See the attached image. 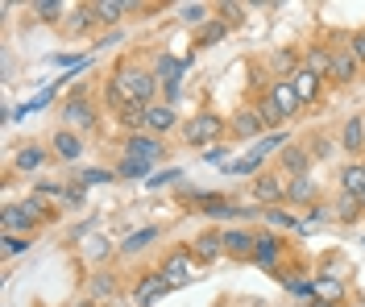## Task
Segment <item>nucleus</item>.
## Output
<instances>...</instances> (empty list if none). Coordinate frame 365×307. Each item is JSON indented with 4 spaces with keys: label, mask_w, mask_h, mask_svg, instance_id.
I'll return each mask as SVG.
<instances>
[{
    "label": "nucleus",
    "mask_w": 365,
    "mask_h": 307,
    "mask_svg": "<svg viewBox=\"0 0 365 307\" xmlns=\"http://www.w3.org/2000/svg\"><path fill=\"white\" fill-rule=\"evenodd\" d=\"M42 162H46L42 145H21V150H17V170H38Z\"/></svg>",
    "instance_id": "7c9ffc66"
},
{
    "label": "nucleus",
    "mask_w": 365,
    "mask_h": 307,
    "mask_svg": "<svg viewBox=\"0 0 365 307\" xmlns=\"http://www.w3.org/2000/svg\"><path fill=\"white\" fill-rule=\"evenodd\" d=\"M225 33H228V25H225V21H207L204 29L195 33V50H207V46H216V42H220Z\"/></svg>",
    "instance_id": "cd10ccee"
},
{
    "label": "nucleus",
    "mask_w": 365,
    "mask_h": 307,
    "mask_svg": "<svg viewBox=\"0 0 365 307\" xmlns=\"http://www.w3.org/2000/svg\"><path fill=\"white\" fill-rule=\"evenodd\" d=\"M262 162H266V150H262V145H253V150L245 154V158L228 162V175H253V170H257Z\"/></svg>",
    "instance_id": "a878e982"
},
{
    "label": "nucleus",
    "mask_w": 365,
    "mask_h": 307,
    "mask_svg": "<svg viewBox=\"0 0 365 307\" xmlns=\"http://www.w3.org/2000/svg\"><path fill=\"white\" fill-rule=\"evenodd\" d=\"M150 166H154V162H141V158H120L116 175H120V179H141V175H154Z\"/></svg>",
    "instance_id": "2f4dec72"
},
{
    "label": "nucleus",
    "mask_w": 365,
    "mask_h": 307,
    "mask_svg": "<svg viewBox=\"0 0 365 307\" xmlns=\"http://www.w3.org/2000/svg\"><path fill=\"white\" fill-rule=\"evenodd\" d=\"M29 9H34L42 21H58V17L67 13V9H63V0H38V4H29Z\"/></svg>",
    "instance_id": "f704fd0d"
},
{
    "label": "nucleus",
    "mask_w": 365,
    "mask_h": 307,
    "mask_svg": "<svg viewBox=\"0 0 365 307\" xmlns=\"http://www.w3.org/2000/svg\"><path fill=\"white\" fill-rule=\"evenodd\" d=\"M232 133L237 137H266V120L253 108H241V113H232Z\"/></svg>",
    "instance_id": "9b49d317"
},
{
    "label": "nucleus",
    "mask_w": 365,
    "mask_h": 307,
    "mask_svg": "<svg viewBox=\"0 0 365 307\" xmlns=\"http://www.w3.org/2000/svg\"><path fill=\"white\" fill-rule=\"evenodd\" d=\"M91 21H96V4H83V9H75V13H71L67 33H83V29H88Z\"/></svg>",
    "instance_id": "473e14b6"
},
{
    "label": "nucleus",
    "mask_w": 365,
    "mask_h": 307,
    "mask_svg": "<svg viewBox=\"0 0 365 307\" xmlns=\"http://www.w3.org/2000/svg\"><path fill=\"white\" fill-rule=\"evenodd\" d=\"M158 274L175 286V291L187 286V283H195V261H191V249H175V254L158 266Z\"/></svg>",
    "instance_id": "7ed1b4c3"
},
{
    "label": "nucleus",
    "mask_w": 365,
    "mask_h": 307,
    "mask_svg": "<svg viewBox=\"0 0 365 307\" xmlns=\"http://www.w3.org/2000/svg\"><path fill=\"white\" fill-rule=\"evenodd\" d=\"M349 54H353L357 63H365V29H357V33L349 38Z\"/></svg>",
    "instance_id": "c03bdc74"
},
{
    "label": "nucleus",
    "mask_w": 365,
    "mask_h": 307,
    "mask_svg": "<svg viewBox=\"0 0 365 307\" xmlns=\"http://www.w3.org/2000/svg\"><path fill=\"white\" fill-rule=\"evenodd\" d=\"M204 162H225V150H220V145H212V150L204 154Z\"/></svg>",
    "instance_id": "49530a36"
},
{
    "label": "nucleus",
    "mask_w": 365,
    "mask_h": 307,
    "mask_svg": "<svg viewBox=\"0 0 365 307\" xmlns=\"http://www.w3.org/2000/svg\"><path fill=\"white\" fill-rule=\"evenodd\" d=\"M316 195H319V191H316V183H312L307 175L287 183V204H316Z\"/></svg>",
    "instance_id": "412c9836"
},
{
    "label": "nucleus",
    "mask_w": 365,
    "mask_h": 307,
    "mask_svg": "<svg viewBox=\"0 0 365 307\" xmlns=\"http://www.w3.org/2000/svg\"><path fill=\"white\" fill-rule=\"evenodd\" d=\"M179 17H182L187 25H207V4H182Z\"/></svg>",
    "instance_id": "e433bc0d"
},
{
    "label": "nucleus",
    "mask_w": 365,
    "mask_h": 307,
    "mask_svg": "<svg viewBox=\"0 0 365 307\" xmlns=\"http://www.w3.org/2000/svg\"><path fill=\"white\" fill-rule=\"evenodd\" d=\"M303 67H307V71L312 75H319V79H328V71H332V50H307V54H303Z\"/></svg>",
    "instance_id": "393cba45"
},
{
    "label": "nucleus",
    "mask_w": 365,
    "mask_h": 307,
    "mask_svg": "<svg viewBox=\"0 0 365 307\" xmlns=\"http://www.w3.org/2000/svg\"><path fill=\"white\" fill-rule=\"evenodd\" d=\"M0 224H4V233H17V229H34L38 220H34V216L25 212L21 204H9V208H4V220H0Z\"/></svg>",
    "instance_id": "b1692460"
},
{
    "label": "nucleus",
    "mask_w": 365,
    "mask_h": 307,
    "mask_svg": "<svg viewBox=\"0 0 365 307\" xmlns=\"http://www.w3.org/2000/svg\"><path fill=\"white\" fill-rule=\"evenodd\" d=\"M137 4H125V0H96V21H120L125 13H133Z\"/></svg>",
    "instance_id": "5701e85b"
},
{
    "label": "nucleus",
    "mask_w": 365,
    "mask_h": 307,
    "mask_svg": "<svg viewBox=\"0 0 365 307\" xmlns=\"http://www.w3.org/2000/svg\"><path fill=\"white\" fill-rule=\"evenodd\" d=\"M113 291H116V286H113V279H108V274H96V279H91V303H100V299H108Z\"/></svg>",
    "instance_id": "4c0bfd02"
},
{
    "label": "nucleus",
    "mask_w": 365,
    "mask_h": 307,
    "mask_svg": "<svg viewBox=\"0 0 365 307\" xmlns=\"http://www.w3.org/2000/svg\"><path fill=\"white\" fill-rule=\"evenodd\" d=\"M175 179H182L179 166H166V170H154L150 175V187H166V183H175Z\"/></svg>",
    "instance_id": "ea45409f"
},
{
    "label": "nucleus",
    "mask_w": 365,
    "mask_h": 307,
    "mask_svg": "<svg viewBox=\"0 0 365 307\" xmlns=\"http://www.w3.org/2000/svg\"><path fill=\"white\" fill-rule=\"evenodd\" d=\"M357 75V58L349 50H332V71H328V83H353Z\"/></svg>",
    "instance_id": "ddd939ff"
},
{
    "label": "nucleus",
    "mask_w": 365,
    "mask_h": 307,
    "mask_svg": "<svg viewBox=\"0 0 365 307\" xmlns=\"http://www.w3.org/2000/svg\"><path fill=\"white\" fill-rule=\"evenodd\" d=\"M116 79H120V88H125V95H129L133 104L154 108V95H158V75H154V71L129 67V71H116Z\"/></svg>",
    "instance_id": "f03ea898"
},
{
    "label": "nucleus",
    "mask_w": 365,
    "mask_h": 307,
    "mask_svg": "<svg viewBox=\"0 0 365 307\" xmlns=\"http://www.w3.org/2000/svg\"><path fill=\"white\" fill-rule=\"evenodd\" d=\"M299 108H303V100H299L295 83H291V75H287V79L270 83V92L262 100V120H266V129H274V125H282V120L299 117Z\"/></svg>",
    "instance_id": "f257e3e1"
},
{
    "label": "nucleus",
    "mask_w": 365,
    "mask_h": 307,
    "mask_svg": "<svg viewBox=\"0 0 365 307\" xmlns=\"http://www.w3.org/2000/svg\"><path fill=\"white\" fill-rule=\"evenodd\" d=\"M191 249H195V258L200 261H216L220 254H225V233H220V229H207V233L195 236Z\"/></svg>",
    "instance_id": "f8f14e48"
},
{
    "label": "nucleus",
    "mask_w": 365,
    "mask_h": 307,
    "mask_svg": "<svg viewBox=\"0 0 365 307\" xmlns=\"http://www.w3.org/2000/svg\"><path fill=\"white\" fill-rule=\"evenodd\" d=\"M158 241V224H145V229H137L120 241V254H137V249H145V245H154Z\"/></svg>",
    "instance_id": "4be33fe9"
},
{
    "label": "nucleus",
    "mask_w": 365,
    "mask_h": 307,
    "mask_svg": "<svg viewBox=\"0 0 365 307\" xmlns=\"http://www.w3.org/2000/svg\"><path fill=\"white\" fill-rule=\"evenodd\" d=\"M63 204H83V183L79 187H67V199Z\"/></svg>",
    "instance_id": "a18cd8bd"
},
{
    "label": "nucleus",
    "mask_w": 365,
    "mask_h": 307,
    "mask_svg": "<svg viewBox=\"0 0 365 307\" xmlns=\"http://www.w3.org/2000/svg\"><path fill=\"white\" fill-rule=\"evenodd\" d=\"M54 154H58L63 162H75V158L83 154V142H79L71 129H58V133H54Z\"/></svg>",
    "instance_id": "6ab92c4d"
},
{
    "label": "nucleus",
    "mask_w": 365,
    "mask_h": 307,
    "mask_svg": "<svg viewBox=\"0 0 365 307\" xmlns=\"http://www.w3.org/2000/svg\"><path fill=\"white\" fill-rule=\"evenodd\" d=\"M361 199H357V195H349V191H341V195H336V216H341L344 224H353V220H361Z\"/></svg>",
    "instance_id": "bb28decb"
},
{
    "label": "nucleus",
    "mask_w": 365,
    "mask_h": 307,
    "mask_svg": "<svg viewBox=\"0 0 365 307\" xmlns=\"http://www.w3.org/2000/svg\"><path fill=\"white\" fill-rule=\"evenodd\" d=\"M262 216H266L270 224H278V229H295V233H303V229H307V224H303L299 216H291L287 208H262Z\"/></svg>",
    "instance_id": "c85d7f7f"
},
{
    "label": "nucleus",
    "mask_w": 365,
    "mask_h": 307,
    "mask_svg": "<svg viewBox=\"0 0 365 307\" xmlns=\"http://www.w3.org/2000/svg\"><path fill=\"white\" fill-rule=\"evenodd\" d=\"M341 145L349 150V154H361V145H365V117H349V120H344Z\"/></svg>",
    "instance_id": "f3484780"
},
{
    "label": "nucleus",
    "mask_w": 365,
    "mask_h": 307,
    "mask_svg": "<svg viewBox=\"0 0 365 307\" xmlns=\"http://www.w3.org/2000/svg\"><path fill=\"white\" fill-rule=\"evenodd\" d=\"M274 67H278V71H291V75H295L303 63H295V54H291V50H278V54H274Z\"/></svg>",
    "instance_id": "79ce46f5"
},
{
    "label": "nucleus",
    "mask_w": 365,
    "mask_h": 307,
    "mask_svg": "<svg viewBox=\"0 0 365 307\" xmlns=\"http://www.w3.org/2000/svg\"><path fill=\"white\" fill-rule=\"evenodd\" d=\"M108 249H113V245H108V241H104V236H91V241H88V258H91V261L108 258Z\"/></svg>",
    "instance_id": "37998d69"
},
{
    "label": "nucleus",
    "mask_w": 365,
    "mask_h": 307,
    "mask_svg": "<svg viewBox=\"0 0 365 307\" xmlns=\"http://www.w3.org/2000/svg\"><path fill=\"white\" fill-rule=\"evenodd\" d=\"M241 13H245V9H241V4H228V0H225V4H220V21H225L228 29H237V25L245 21V17H241Z\"/></svg>",
    "instance_id": "58836bf2"
},
{
    "label": "nucleus",
    "mask_w": 365,
    "mask_h": 307,
    "mask_svg": "<svg viewBox=\"0 0 365 307\" xmlns=\"http://www.w3.org/2000/svg\"><path fill=\"white\" fill-rule=\"evenodd\" d=\"M104 95H108V104H113L116 113H120V108H129V104H133V100H129V95H125V88H120V79H108V83H104Z\"/></svg>",
    "instance_id": "72a5a7b5"
},
{
    "label": "nucleus",
    "mask_w": 365,
    "mask_h": 307,
    "mask_svg": "<svg viewBox=\"0 0 365 307\" xmlns=\"http://www.w3.org/2000/svg\"><path fill=\"white\" fill-rule=\"evenodd\" d=\"M278 158H282V166H287L295 179H303V175L312 170V154H307V150H299V145H287V150H278Z\"/></svg>",
    "instance_id": "2eb2a0df"
},
{
    "label": "nucleus",
    "mask_w": 365,
    "mask_h": 307,
    "mask_svg": "<svg viewBox=\"0 0 365 307\" xmlns=\"http://www.w3.org/2000/svg\"><path fill=\"white\" fill-rule=\"evenodd\" d=\"M312 283H316V299L319 303H341L344 283L336 279V274H319V279H312Z\"/></svg>",
    "instance_id": "a211bd4d"
},
{
    "label": "nucleus",
    "mask_w": 365,
    "mask_h": 307,
    "mask_svg": "<svg viewBox=\"0 0 365 307\" xmlns=\"http://www.w3.org/2000/svg\"><path fill=\"white\" fill-rule=\"evenodd\" d=\"M253 245H257V236L245 233V229H228L225 233V254H232V258H253Z\"/></svg>",
    "instance_id": "4468645a"
},
{
    "label": "nucleus",
    "mask_w": 365,
    "mask_h": 307,
    "mask_svg": "<svg viewBox=\"0 0 365 307\" xmlns=\"http://www.w3.org/2000/svg\"><path fill=\"white\" fill-rule=\"evenodd\" d=\"M179 125V117H175V104H154V108H145V133H170Z\"/></svg>",
    "instance_id": "1a4fd4ad"
},
{
    "label": "nucleus",
    "mask_w": 365,
    "mask_h": 307,
    "mask_svg": "<svg viewBox=\"0 0 365 307\" xmlns=\"http://www.w3.org/2000/svg\"><path fill=\"white\" fill-rule=\"evenodd\" d=\"M166 291H175V286H170V283L158 274V270H154V274H145V279L133 286V299H137L141 307H154V303H158V295H166Z\"/></svg>",
    "instance_id": "6e6552de"
},
{
    "label": "nucleus",
    "mask_w": 365,
    "mask_h": 307,
    "mask_svg": "<svg viewBox=\"0 0 365 307\" xmlns=\"http://www.w3.org/2000/svg\"><path fill=\"white\" fill-rule=\"evenodd\" d=\"M63 120H67L71 129H91V125H96V108L88 104V95L83 92L71 95L67 104H63Z\"/></svg>",
    "instance_id": "423d86ee"
},
{
    "label": "nucleus",
    "mask_w": 365,
    "mask_h": 307,
    "mask_svg": "<svg viewBox=\"0 0 365 307\" xmlns=\"http://www.w3.org/2000/svg\"><path fill=\"white\" fill-rule=\"evenodd\" d=\"M341 191H349V195H357L361 199L365 195V162H349L341 170Z\"/></svg>",
    "instance_id": "aec40b11"
},
{
    "label": "nucleus",
    "mask_w": 365,
    "mask_h": 307,
    "mask_svg": "<svg viewBox=\"0 0 365 307\" xmlns=\"http://www.w3.org/2000/svg\"><path fill=\"white\" fill-rule=\"evenodd\" d=\"M282 286H287L291 295H299V299H307V303L316 299V283H312V279H303V274H287V279H282Z\"/></svg>",
    "instance_id": "c756f323"
},
{
    "label": "nucleus",
    "mask_w": 365,
    "mask_h": 307,
    "mask_svg": "<svg viewBox=\"0 0 365 307\" xmlns=\"http://www.w3.org/2000/svg\"><path fill=\"white\" fill-rule=\"evenodd\" d=\"M253 199H257V208H282L287 204V183H278L274 175H257L253 179Z\"/></svg>",
    "instance_id": "39448f33"
},
{
    "label": "nucleus",
    "mask_w": 365,
    "mask_h": 307,
    "mask_svg": "<svg viewBox=\"0 0 365 307\" xmlns=\"http://www.w3.org/2000/svg\"><path fill=\"white\" fill-rule=\"evenodd\" d=\"M361 208H365V195H361Z\"/></svg>",
    "instance_id": "8fccbe9b"
},
{
    "label": "nucleus",
    "mask_w": 365,
    "mask_h": 307,
    "mask_svg": "<svg viewBox=\"0 0 365 307\" xmlns=\"http://www.w3.org/2000/svg\"><path fill=\"white\" fill-rule=\"evenodd\" d=\"M278 258H282V241H278L274 233H262L257 236V245H253V261H257L262 270H274Z\"/></svg>",
    "instance_id": "9d476101"
},
{
    "label": "nucleus",
    "mask_w": 365,
    "mask_h": 307,
    "mask_svg": "<svg viewBox=\"0 0 365 307\" xmlns=\"http://www.w3.org/2000/svg\"><path fill=\"white\" fill-rule=\"evenodd\" d=\"M79 307H96V303H79Z\"/></svg>",
    "instance_id": "09e8293b"
},
{
    "label": "nucleus",
    "mask_w": 365,
    "mask_h": 307,
    "mask_svg": "<svg viewBox=\"0 0 365 307\" xmlns=\"http://www.w3.org/2000/svg\"><path fill=\"white\" fill-rule=\"evenodd\" d=\"M187 142L191 145H216V137L225 133V117H216V113H200V117L187 120Z\"/></svg>",
    "instance_id": "20e7f679"
},
{
    "label": "nucleus",
    "mask_w": 365,
    "mask_h": 307,
    "mask_svg": "<svg viewBox=\"0 0 365 307\" xmlns=\"http://www.w3.org/2000/svg\"><path fill=\"white\" fill-rule=\"evenodd\" d=\"M113 179H116V170H100V166H88V170L79 175L83 187H100V183H113Z\"/></svg>",
    "instance_id": "c9c22d12"
},
{
    "label": "nucleus",
    "mask_w": 365,
    "mask_h": 307,
    "mask_svg": "<svg viewBox=\"0 0 365 307\" xmlns=\"http://www.w3.org/2000/svg\"><path fill=\"white\" fill-rule=\"evenodd\" d=\"M0 241H4V254H25L29 249V236H17V233H4Z\"/></svg>",
    "instance_id": "a19ab883"
},
{
    "label": "nucleus",
    "mask_w": 365,
    "mask_h": 307,
    "mask_svg": "<svg viewBox=\"0 0 365 307\" xmlns=\"http://www.w3.org/2000/svg\"><path fill=\"white\" fill-rule=\"evenodd\" d=\"M307 307H341V303H319V299H312Z\"/></svg>",
    "instance_id": "de8ad7c7"
},
{
    "label": "nucleus",
    "mask_w": 365,
    "mask_h": 307,
    "mask_svg": "<svg viewBox=\"0 0 365 307\" xmlns=\"http://www.w3.org/2000/svg\"><path fill=\"white\" fill-rule=\"evenodd\" d=\"M125 158L158 162V158H162V142L154 137V133H129V142H125Z\"/></svg>",
    "instance_id": "0eeeda50"
},
{
    "label": "nucleus",
    "mask_w": 365,
    "mask_h": 307,
    "mask_svg": "<svg viewBox=\"0 0 365 307\" xmlns=\"http://www.w3.org/2000/svg\"><path fill=\"white\" fill-rule=\"evenodd\" d=\"M291 83H295L299 100H303V104H312V100L319 95V83H324V79H319V75H312L307 67H299V71L291 75Z\"/></svg>",
    "instance_id": "dca6fc26"
}]
</instances>
